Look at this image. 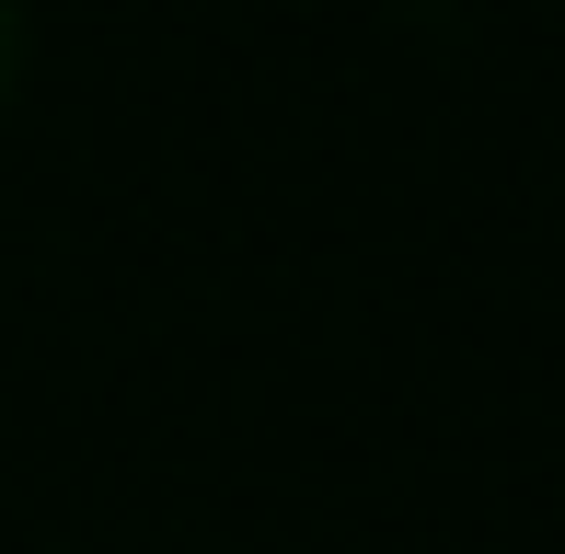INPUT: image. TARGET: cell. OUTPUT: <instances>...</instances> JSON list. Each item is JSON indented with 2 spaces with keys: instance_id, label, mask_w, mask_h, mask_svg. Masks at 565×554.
Returning <instances> with one entry per match:
<instances>
[{
  "instance_id": "1",
  "label": "cell",
  "mask_w": 565,
  "mask_h": 554,
  "mask_svg": "<svg viewBox=\"0 0 565 554\" xmlns=\"http://www.w3.org/2000/svg\"><path fill=\"white\" fill-rule=\"evenodd\" d=\"M12 46H23V23H12V0H0V93H12Z\"/></svg>"
}]
</instances>
